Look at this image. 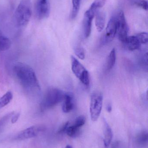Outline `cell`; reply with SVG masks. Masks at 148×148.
Returning <instances> with one entry per match:
<instances>
[{
	"label": "cell",
	"mask_w": 148,
	"mask_h": 148,
	"mask_svg": "<svg viewBox=\"0 0 148 148\" xmlns=\"http://www.w3.org/2000/svg\"><path fill=\"white\" fill-rule=\"evenodd\" d=\"M14 73L21 86L28 91H40L41 87L36 75L33 69L21 62L15 64Z\"/></svg>",
	"instance_id": "6da1fadb"
},
{
	"label": "cell",
	"mask_w": 148,
	"mask_h": 148,
	"mask_svg": "<svg viewBox=\"0 0 148 148\" xmlns=\"http://www.w3.org/2000/svg\"><path fill=\"white\" fill-rule=\"evenodd\" d=\"M31 0H21L14 13V19L18 27H23L28 23L32 15Z\"/></svg>",
	"instance_id": "7a4b0ae2"
},
{
	"label": "cell",
	"mask_w": 148,
	"mask_h": 148,
	"mask_svg": "<svg viewBox=\"0 0 148 148\" xmlns=\"http://www.w3.org/2000/svg\"><path fill=\"white\" fill-rule=\"evenodd\" d=\"M65 94L63 91L56 88L49 89L41 103V110L43 111L51 108L63 101Z\"/></svg>",
	"instance_id": "3957f363"
},
{
	"label": "cell",
	"mask_w": 148,
	"mask_h": 148,
	"mask_svg": "<svg viewBox=\"0 0 148 148\" xmlns=\"http://www.w3.org/2000/svg\"><path fill=\"white\" fill-rule=\"evenodd\" d=\"M71 68L73 73L86 87L89 85V74L83 65L74 56H71Z\"/></svg>",
	"instance_id": "277c9868"
},
{
	"label": "cell",
	"mask_w": 148,
	"mask_h": 148,
	"mask_svg": "<svg viewBox=\"0 0 148 148\" xmlns=\"http://www.w3.org/2000/svg\"><path fill=\"white\" fill-rule=\"evenodd\" d=\"M103 96L98 92L93 93L90 103V114L93 121H96L101 114L103 105Z\"/></svg>",
	"instance_id": "5b68a950"
},
{
	"label": "cell",
	"mask_w": 148,
	"mask_h": 148,
	"mask_svg": "<svg viewBox=\"0 0 148 148\" xmlns=\"http://www.w3.org/2000/svg\"><path fill=\"white\" fill-rule=\"evenodd\" d=\"M115 16L117 20V33L118 37L120 40L124 43L128 36V34L129 30L128 25L123 11L122 10L119 11Z\"/></svg>",
	"instance_id": "8992f818"
},
{
	"label": "cell",
	"mask_w": 148,
	"mask_h": 148,
	"mask_svg": "<svg viewBox=\"0 0 148 148\" xmlns=\"http://www.w3.org/2000/svg\"><path fill=\"white\" fill-rule=\"evenodd\" d=\"M99 10L91 4L88 10L85 12L83 20V33L85 38L89 37L91 34L92 21L94 17Z\"/></svg>",
	"instance_id": "52a82bcc"
},
{
	"label": "cell",
	"mask_w": 148,
	"mask_h": 148,
	"mask_svg": "<svg viewBox=\"0 0 148 148\" xmlns=\"http://www.w3.org/2000/svg\"><path fill=\"white\" fill-rule=\"evenodd\" d=\"M35 12L36 17L39 20L47 17L50 14L48 0H36Z\"/></svg>",
	"instance_id": "ba28073f"
},
{
	"label": "cell",
	"mask_w": 148,
	"mask_h": 148,
	"mask_svg": "<svg viewBox=\"0 0 148 148\" xmlns=\"http://www.w3.org/2000/svg\"><path fill=\"white\" fill-rule=\"evenodd\" d=\"M44 129L41 126H34L28 128L19 133L16 139L20 140L34 138L37 136Z\"/></svg>",
	"instance_id": "9c48e42d"
},
{
	"label": "cell",
	"mask_w": 148,
	"mask_h": 148,
	"mask_svg": "<svg viewBox=\"0 0 148 148\" xmlns=\"http://www.w3.org/2000/svg\"><path fill=\"white\" fill-rule=\"evenodd\" d=\"M117 22L116 16H112L107 25L104 42H109L112 41L117 34Z\"/></svg>",
	"instance_id": "30bf717a"
},
{
	"label": "cell",
	"mask_w": 148,
	"mask_h": 148,
	"mask_svg": "<svg viewBox=\"0 0 148 148\" xmlns=\"http://www.w3.org/2000/svg\"><path fill=\"white\" fill-rule=\"evenodd\" d=\"M124 43L126 45L127 48L131 51L139 49L141 45L136 35L128 36Z\"/></svg>",
	"instance_id": "8fae6325"
},
{
	"label": "cell",
	"mask_w": 148,
	"mask_h": 148,
	"mask_svg": "<svg viewBox=\"0 0 148 148\" xmlns=\"http://www.w3.org/2000/svg\"><path fill=\"white\" fill-rule=\"evenodd\" d=\"M104 124V144L105 147L109 146L113 139V131L110 126L105 119L103 120Z\"/></svg>",
	"instance_id": "7c38bea8"
},
{
	"label": "cell",
	"mask_w": 148,
	"mask_h": 148,
	"mask_svg": "<svg viewBox=\"0 0 148 148\" xmlns=\"http://www.w3.org/2000/svg\"><path fill=\"white\" fill-rule=\"evenodd\" d=\"M63 101V111L65 113H69L74 108V103L73 96L71 94L66 93Z\"/></svg>",
	"instance_id": "4fadbf2b"
},
{
	"label": "cell",
	"mask_w": 148,
	"mask_h": 148,
	"mask_svg": "<svg viewBox=\"0 0 148 148\" xmlns=\"http://www.w3.org/2000/svg\"><path fill=\"white\" fill-rule=\"evenodd\" d=\"M106 23V15L102 11H98L95 15V25L98 32L103 30Z\"/></svg>",
	"instance_id": "5bb4252c"
},
{
	"label": "cell",
	"mask_w": 148,
	"mask_h": 148,
	"mask_svg": "<svg viewBox=\"0 0 148 148\" xmlns=\"http://www.w3.org/2000/svg\"><path fill=\"white\" fill-rule=\"evenodd\" d=\"M136 141L138 145L140 146L147 145L148 142V133L146 130H142L138 133L136 138Z\"/></svg>",
	"instance_id": "9a60e30c"
},
{
	"label": "cell",
	"mask_w": 148,
	"mask_h": 148,
	"mask_svg": "<svg viewBox=\"0 0 148 148\" xmlns=\"http://www.w3.org/2000/svg\"><path fill=\"white\" fill-rule=\"evenodd\" d=\"M116 61V52L115 49L111 50L109 55L107 61L106 70L109 71L114 67Z\"/></svg>",
	"instance_id": "2e32d148"
},
{
	"label": "cell",
	"mask_w": 148,
	"mask_h": 148,
	"mask_svg": "<svg viewBox=\"0 0 148 148\" xmlns=\"http://www.w3.org/2000/svg\"><path fill=\"white\" fill-rule=\"evenodd\" d=\"M11 42L9 39L3 35L0 31V50L6 51L10 47Z\"/></svg>",
	"instance_id": "e0dca14e"
},
{
	"label": "cell",
	"mask_w": 148,
	"mask_h": 148,
	"mask_svg": "<svg viewBox=\"0 0 148 148\" xmlns=\"http://www.w3.org/2000/svg\"><path fill=\"white\" fill-rule=\"evenodd\" d=\"M13 99V94L11 91H8L0 97V109L8 105Z\"/></svg>",
	"instance_id": "ac0fdd59"
},
{
	"label": "cell",
	"mask_w": 148,
	"mask_h": 148,
	"mask_svg": "<svg viewBox=\"0 0 148 148\" xmlns=\"http://www.w3.org/2000/svg\"><path fill=\"white\" fill-rule=\"evenodd\" d=\"M81 0H72L73 8L70 14V18L74 20L77 16L80 10Z\"/></svg>",
	"instance_id": "d6986e66"
},
{
	"label": "cell",
	"mask_w": 148,
	"mask_h": 148,
	"mask_svg": "<svg viewBox=\"0 0 148 148\" xmlns=\"http://www.w3.org/2000/svg\"><path fill=\"white\" fill-rule=\"evenodd\" d=\"M80 129L79 128L75 127L74 125L72 126L69 125L66 130V133L70 137L74 138L79 135Z\"/></svg>",
	"instance_id": "ffe728a7"
},
{
	"label": "cell",
	"mask_w": 148,
	"mask_h": 148,
	"mask_svg": "<svg viewBox=\"0 0 148 148\" xmlns=\"http://www.w3.org/2000/svg\"><path fill=\"white\" fill-rule=\"evenodd\" d=\"M85 122H86V118H85V116H80L76 118L74 125L75 127L80 128L81 127L84 125Z\"/></svg>",
	"instance_id": "44dd1931"
},
{
	"label": "cell",
	"mask_w": 148,
	"mask_h": 148,
	"mask_svg": "<svg viewBox=\"0 0 148 148\" xmlns=\"http://www.w3.org/2000/svg\"><path fill=\"white\" fill-rule=\"evenodd\" d=\"M136 36L138 37L141 45L142 44H147L148 40L147 33L142 32V33L138 34Z\"/></svg>",
	"instance_id": "7402d4cb"
},
{
	"label": "cell",
	"mask_w": 148,
	"mask_h": 148,
	"mask_svg": "<svg viewBox=\"0 0 148 148\" xmlns=\"http://www.w3.org/2000/svg\"><path fill=\"white\" fill-rule=\"evenodd\" d=\"M75 53L76 56L81 60H84L85 58V52L81 47H77L75 49Z\"/></svg>",
	"instance_id": "603a6c76"
},
{
	"label": "cell",
	"mask_w": 148,
	"mask_h": 148,
	"mask_svg": "<svg viewBox=\"0 0 148 148\" xmlns=\"http://www.w3.org/2000/svg\"><path fill=\"white\" fill-rule=\"evenodd\" d=\"M136 4L138 7L143 9L144 10H148V2L146 0H140V1H138L136 2Z\"/></svg>",
	"instance_id": "cb8c5ba5"
},
{
	"label": "cell",
	"mask_w": 148,
	"mask_h": 148,
	"mask_svg": "<svg viewBox=\"0 0 148 148\" xmlns=\"http://www.w3.org/2000/svg\"><path fill=\"white\" fill-rule=\"evenodd\" d=\"M69 122H67L63 124L61 126L60 129L58 130V133L59 134H63V133H66V130L67 129L68 127L69 126Z\"/></svg>",
	"instance_id": "d4e9b609"
},
{
	"label": "cell",
	"mask_w": 148,
	"mask_h": 148,
	"mask_svg": "<svg viewBox=\"0 0 148 148\" xmlns=\"http://www.w3.org/2000/svg\"><path fill=\"white\" fill-rule=\"evenodd\" d=\"M19 116H20V114L19 113H17L16 114L14 115L13 116H12V118H11V122L12 123H14L17 121L18 120V118H19Z\"/></svg>",
	"instance_id": "484cf974"
},
{
	"label": "cell",
	"mask_w": 148,
	"mask_h": 148,
	"mask_svg": "<svg viewBox=\"0 0 148 148\" xmlns=\"http://www.w3.org/2000/svg\"><path fill=\"white\" fill-rule=\"evenodd\" d=\"M107 111L108 112H110L112 110V106L110 104H108L107 107Z\"/></svg>",
	"instance_id": "4316f807"
},
{
	"label": "cell",
	"mask_w": 148,
	"mask_h": 148,
	"mask_svg": "<svg viewBox=\"0 0 148 148\" xmlns=\"http://www.w3.org/2000/svg\"><path fill=\"white\" fill-rule=\"evenodd\" d=\"M65 148H72V147H71V146H70V145H67V146H66V147Z\"/></svg>",
	"instance_id": "83f0119b"
}]
</instances>
